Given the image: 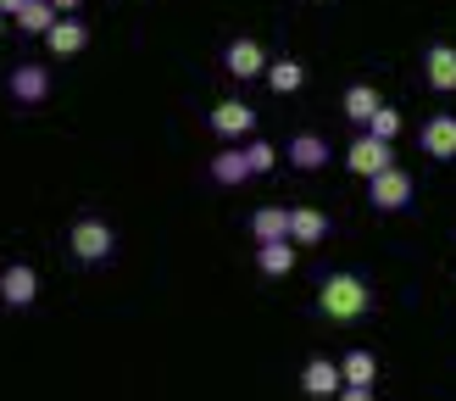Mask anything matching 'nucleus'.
Returning a JSON list of instances; mask_svg holds the SVG:
<instances>
[{"label":"nucleus","instance_id":"26","mask_svg":"<svg viewBox=\"0 0 456 401\" xmlns=\"http://www.w3.org/2000/svg\"><path fill=\"white\" fill-rule=\"evenodd\" d=\"M51 6H56V12H61V17H73V12H78V6H84V0H51Z\"/></svg>","mask_w":456,"mask_h":401},{"label":"nucleus","instance_id":"14","mask_svg":"<svg viewBox=\"0 0 456 401\" xmlns=\"http://www.w3.org/2000/svg\"><path fill=\"white\" fill-rule=\"evenodd\" d=\"M339 111H346L351 123H362V128H368V123L379 118V111H384V95H379L373 84H351L346 95H339Z\"/></svg>","mask_w":456,"mask_h":401},{"label":"nucleus","instance_id":"24","mask_svg":"<svg viewBox=\"0 0 456 401\" xmlns=\"http://www.w3.org/2000/svg\"><path fill=\"white\" fill-rule=\"evenodd\" d=\"M34 6V0H0V17H6V22H17L22 12H28Z\"/></svg>","mask_w":456,"mask_h":401},{"label":"nucleus","instance_id":"6","mask_svg":"<svg viewBox=\"0 0 456 401\" xmlns=\"http://www.w3.org/2000/svg\"><path fill=\"white\" fill-rule=\"evenodd\" d=\"M418 145H423L428 162H456V111H435L418 128Z\"/></svg>","mask_w":456,"mask_h":401},{"label":"nucleus","instance_id":"21","mask_svg":"<svg viewBox=\"0 0 456 401\" xmlns=\"http://www.w3.org/2000/svg\"><path fill=\"white\" fill-rule=\"evenodd\" d=\"M56 22H61V12L51 6V0H34V6L17 17V29H22V34H39V39H45V34L56 29Z\"/></svg>","mask_w":456,"mask_h":401},{"label":"nucleus","instance_id":"10","mask_svg":"<svg viewBox=\"0 0 456 401\" xmlns=\"http://www.w3.org/2000/svg\"><path fill=\"white\" fill-rule=\"evenodd\" d=\"M207 123H212L217 140H245V134L256 128V106H245V101H217Z\"/></svg>","mask_w":456,"mask_h":401},{"label":"nucleus","instance_id":"23","mask_svg":"<svg viewBox=\"0 0 456 401\" xmlns=\"http://www.w3.org/2000/svg\"><path fill=\"white\" fill-rule=\"evenodd\" d=\"M245 156H250V173H273V168H279V145H267V140H250L245 145Z\"/></svg>","mask_w":456,"mask_h":401},{"label":"nucleus","instance_id":"1","mask_svg":"<svg viewBox=\"0 0 456 401\" xmlns=\"http://www.w3.org/2000/svg\"><path fill=\"white\" fill-rule=\"evenodd\" d=\"M368 307H373V290L362 274H329L317 284V312L329 323H356V318H368Z\"/></svg>","mask_w":456,"mask_h":401},{"label":"nucleus","instance_id":"18","mask_svg":"<svg viewBox=\"0 0 456 401\" xmlns=\"http://www.w3.org/2000/svg\"><path fill=\"white\" fill-rule=\"evenodd\" d=\"M45 45H51V56H78L84 45H89V22H78V17H61L51 34H45Z\"/></svg>","mask_w":456,"mask_h":401},{"label":"nucleus","instance_id":"2","mask_svg":"<svg viewBox=\"0 0 456 401\" xmlns=\"http://www.w3.org/2000/svg\"><path fill=\"white\" fill-rule=\"evenodd\" d=\"M67 245H73L78 262L95 267V262H106L111 251H118V229H111L106 217H78L73 229H67Z\"/></svg>","mask_w":456,"mask_h":401},{"label":"nucleus","instance_id":"13","mask_svg":"<svg viewBox=\"0 0 456 401\" xmlns=\"http://www.w3.org/2000/svg\"><path fill=\"white\" fill-rule=\"evenodd\" d=\"M207 173H212V184H223V190H234V184H245V178H256V173H250V156H245L240 145L207 156Z\"/></svg>","mask_w":456,"mask_h":401},{"label":"nucleus","instance_id":"22","mask_svg":"<svg viewBox=\"0 0 456 401\" xmlns=\"http://www.w3.org/2000/svg\"><path fill=\"white\" fill-rule=\"evenodd\" d=\"M362 134H373V140H384V145H395V134H401V111H395L390 101H384V111H379V118H373L368 128H362Z\"/></svg>","mask_w":456,"mask_h":401},{"label":"nucleus","instance_id":"4","mask_svg":"<svg viewBox=\"0 0 456 401\" xmlns=\"http://www.w3.org/2000/svg\"><path fill=\"white\" fill-rule=\"evenodd\" d=\"M6 89L17 106H45V95H51V67L45 61H17L6 73Z\"/></svg>","mask_w":456,"mask_h":401},{"label":"nucleus","instance_id":"17","mask_svg":"<svg viewBox=\"0 0 456 401\" xmlns=\"http://www.w3.org/2000/svg\"><path fill=\"white\" fill-rule=\"evenodd\" d=\"M339 373H346L351 390H373V385H379V356H373L368 346H356V351L339 356Z\"/></svg>","mask_w":456,"mask_h":401},{"label":"nucleus","instance_id":"8","mask_svg":"<svg viewBox=\"0 0 456 401\" xmlns=\"http://www.w3.org/2000/svg\"><path fill=\"white\" fill-rule=\"evenodd\" d=\"M301 390H306L312 401H334L339 390H346V373H339L334 356H312V363L301 368Z\"/></svg>","mask_w":456,"mask_h":401},{"label":"nucleus","instance_id":"3","mask_svg":"<svg viewBox=\"0 0 456 401\" xmlns=\"http://www.w3.org/2000/svg\"><path fill=\"white\" fill-rule=\"evenodd\" d=\"M368 200H373V212H406L412 207V173L390 168V173L368 178Z\"/></svg>","mask_w":456,"mask_h":401},{"label":"nucleus","instance_id":"25","mask_svg":"<svg viewBox=\"0 0 456 401\" xmlns=\"http://www.w3.org/2000/svg\"><path fill=\"white\" fill-rule=\"evenodd\" d=\"M334 401H379V396H373V390H351V385H346V390H339Z\"/></svg>","mask_w":456,"mask_h":401},{"label":"nucleus","instance_id":"27","mask_svg":"<svg viewBox=\"0 0 456 401\" xmlns=\"http://www.w3.org/2000/svg\"><path fill=\"white\" fill-rule=\"evenodd\" d=\"M0 34H6V17H0Z\"/></svg>","mask_w":456,"mask_h":401},{"label":"nucleus","instance_id":"20","mask_svg":"<svg viewBox=\"0 0 456 401\" xmlns=\"http://www.w3.org/2000/svg\"><path fill=\"white\" fill-rule=\"evenodd\" d=\"M301 84H306V67L295 61V56H279V61L267 67V89H273V95H295Z\"/></svg>","mask_w":456,"mask_h":401},{"label":"nucleus","instance_id":"15","mask_svg":"<svg viewBox=\"0 0 456 401\" xmlns=\"http://www.w3.org/2000/svg\"><path fill=\"white\" fill-rule=\"evenodd\" d=\"M289 240H295V245H323V240H329V212H317V207H289Z\"/></svg>","mask_w":456,"mask_h":401},{"label":"nucleus","instance_id":"19","mask_svg":"<svg viewBox=\"0 0 456 401\" xmlns=\"http://www.w3.org/2000/svg\"><path fill=\"white\" fill-rule=\"evenodd\" d=\"M256 267L267 279H284L295 274V240H279V245H256Z\"/></svg>","mask_w":456,"mask_h":401},{"label":"nucleus","instance_id":"9","mask_svg":"<svg viewBox=\"0 0 456 401\" xmlns=\"http://www.w3.org/2000/svg\"><path fill=\"white\" fill-rule=\"evenodd\" d=\"M423 78H428L435 95H456V45H445V39L428 45L423 51Z\"/></svg>","mask_w":456,"mask_h":401},{"label":"nucleus","instance_id":"11","mask_svg":"<svg viewBox=\"0 0 456 401\" xmlns=\"http://www.w3.org/2000/svg\"><path fill=\"white\" fill-rule=\"evenodd\" d=\"M329 156H334L329 140H323V134H312V128H306V134H295V140L284 145V162H289V168H301V173L329 168Z\"/></svg>","mask_w":456,"mask_h":401},{"label":"nucleus","instance_id":"16","mask_svg":"<svg viewBox=\"0 0 456 401\" xmlns=\"http://www.w3.org/2000/svg\"><path fill=\"white\" fill-rule=\"evenodd\" d=\"M250 240H256V245L289 240V207H256V212H250Z\"/></svg>","mask_w":456,"mask_h":401},{"label":"nucleus","instance_id":"12","mask_svg":"<svg viewBox=\"0 0 456 401\" xmlns=\"http://www.w3.org/2000/svg\"><path fill=\"white\" fill-rule=\"evenodd\" d=\"M0 301L6 307H34L39 301V274L28 262H12L6 274H0Z\"/></svg>","mask_w":456,"mask_h":401},{"label":"nucleus","instance_id":"7","mask_svg":"<svg viewBox=\"0 0 456 401\" xmlns=\"http://www.w3.org/2000/svg\"><path fill=\"white\" fill-rule=\"evenodd\" d=\"M223 67H228L234 78H267V67H273V61H267V51H262V45L250 39V34H240V39H228Z\"/></svg>","mask_w":456,"mask_h":401},{"label":"nucleus","instance_id":"5","mask_svg":"<svg viewBox=\"0 0 456 401\" xmlns=\"http://www.w3.org/2000/svg\"><path fill=\"white\" fill-rule=\"evenodd\" d=\"M346 168H351L356 178H379V173L395 168V151L384 145V140H373V134H356L351 151H346Z\"/></svg>","mask_w":456,"mask_h":401}]
</instances>
